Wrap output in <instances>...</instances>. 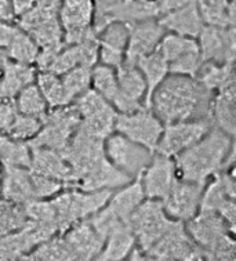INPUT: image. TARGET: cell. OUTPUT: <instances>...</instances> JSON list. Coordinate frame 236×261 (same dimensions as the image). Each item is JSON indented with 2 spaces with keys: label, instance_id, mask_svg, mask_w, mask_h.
<instances>
[{
  "label": "cell",
  "instance_id": "1",
  "mask_svg": "<svg viewBox=\"0 0 236 261\" xmlns=\"http://www.w3.org/2000/svg\"><path fill=\"white\" fill-rule=\"evenodd\" d=\"M212 93L195 77L169 75L153 91L149 110L165 124L208 119Z\"/></svg>",
  "mask_w": 236,
  "mask_h": 261
},
{
  "label": "cell",
  "instance_id": "2",
  "mask_svg": "<svg viewBox=\"0 0 236 261\" xmlns=\"http://www.w3.org/2000/svg\"><path fill=\"white\" fill-rule=\"evenodd\" d=\"M235 137L213 127L200 141L174 158L178 178L204 186L224 169L235 166Z\"/></svg>",
  "mask_w": 236,
  "mask_h": 261
},
{
  "label": "cell",
  "instance_id": "3",
  "mask_svg": "<svg viewBox=\"0 0 236 261\" xmlns=\"http://www.w3.org/2000/svg\"><path fill=\"white\" fill-rule=\"evenodd\" d=\"M112 192L114 191L87 192L76 188H68L53 199H48L57 214L60 235L66 232L72 225L89 220L98 210L102 209Z\"/></svg>",
  "mask_w": 236,
  "mask_h": 261
},
{
  "label": "cell",
  "instance_id": "4",
  "mask_svg": "<svg viewBox=\"0 0 236 261\" xmlns=\"http://www.w3.org/2000/svg\"><path fill=\"white\" fill-rule=\"evenodd\" d=\"M174 223L177 221L167 217L159 200L145 199L134 212L128 224L136 237L137 247L144 254H148Z\"/></svg>",
  "mask_w": 236,
  "mask_h": 261
},
{
  "label": "cell",
  "instance_id": "5",
  "mask_svg": "<svg viewBox=\"0 0 236 261\" xmlns=\"http://www.w3.org/2000/svg\"><path fill=\"white\" fill-rule=\"evenodd\" d=\"M236 169H224L204 184L200 209L212 210L235 231L236 228Z\"/></svg>",
  "mask_w": 236,
  "mask_h": 261
},
{
  "label": "cell",
  "instance_id": "6",
  "mask_svg": "<svg viewBox=\"0 0 236 261\" xmlns=\"http://www.w3.org/2000/svg\"><path fill=\"white\" fill-rule=\"evenodd\" d=\"M81 118L72 105L50 110L43 119L40 133L29 143L31 147L48 148L60 153L65 151L79 127Z\"/></svg>",
  "mask_w": 236,
  "mask_h": 261
},
{
  "label": "cell",
  "instance_id": "7",
  "mask_svg": "<svg viewBox=\"0 0 236 261\" xmlns=\"http://www.w3.org/2000/svg\"><path fill=\"white\" fill-rule=\"evenodd\" d=\"M102 147L107 161L132 180L141 176L155 155L119 133H112L105 138Z\"/></svg>",
  "mask_w": 236,
  "mask_h": 261
},
{
  "label": "cell",
  "instance_id": "8",
  "mask_svg": "<svg viewBox=\"0 0 236 261\" xmlns=\"http://www.w3.org/2000/svg\"><path fill=\"white\" fill-rule=\"evenodd\" d=\"M158 51L167 62L169 75L196 77L203 64L196 39L166 32L159 43Z\"/></svg>",
  "mask_w": 236,
  "mask_h": 261
},
{
  "label": "cell",
  "instance_id": "9",
  "mask_svg": "<svg viewBox=\"0 0 236 261\" xmlns=\"http://www.w3.org/2000/svg\"><path fill=\"white\" fill-rule=\"evenodd\" d=\"M163 123L148 108L133 114H118L115 120V133L122 134L133 143L155 153L163 133Z\"/></svg>",
  "mask_w": 236,
  "mask_h": 261
},
{
  "label": "cell",
  "instance_id": "10",
  "mask_svg": "<svg viewBox=\"0 0 236 261\" xmlns=\"http://www.w3.org/2000/svg\"><path fill=\"white\" fill-rule=\"evenodd\" d=\"M58 19L64 32L65 46L97 36L94 31L93 0H61Z\"/></svg>",
  "mask_w": 236,
  "mask_h": 261
},
{
  "label": "cell",
  "instance_id": "11",
  "mask_svg": "<svg viewBox=\"0 0 236 261\" xmlns=\"http://www.w3.org/2000/svg\"><path fill=\"white\" fill-rule=\"evenodd\" d=\"M212 128V122L207 119L165 124L155 153L174 159L179 153L200 141Z\"/></svg>",
  "mask_w": 236,
  "mask_h": 261
},
{
  "label": "cell",
  "instance_id": "12",
  "mask_svg": "<svg viewBox=\"0 0 236 261\" xmlns=\"http://www.w3.org/2000/svg\"><path fill=\"white\" fill-rule=\"evenodd\" d=\"M118 91L111 102L116 114H133L145 108L147 85L136 65L122 64L116 69Z\"/></svg>",
  "mask_w": 236,
  "mask_h": 261
},
{
  "label": "cell",
  "instance_id": "13",
  "mask_svg": "<svg viewBox=\"0 0 236 261\" xmlns=\"http://www.w3.org/2000/svg\"><path fill=\"white\" fill-rule=\"evenodd\" d=\"M203 188L204 186L178 178L161 202L167 217L182 224L194 219L200 210Z\"/></svg>",
  "mask_w": 236,
  "mask_h": 261
},
{
  "label": "cell",
  "instance_id": "14",
  "mask_svg": "<svg viewBox=\"0 0 236 261\" xmlns=\"http://www.w3.org/2000/svg\"><path fill=\"white\" fill-rule=\"evenodd\" d=\"M178 180L177 167L173 158L155 153L140 176L145 199L162 200L170 192L175 181Z\"/></svg>",
  "mask_w": 236,
  "mask_h": 261
},
{
  "label": "cell",
  "instance_id": "15",
  "mask_svg": "<svg viewBox=\"0 0 236 261\" xmlns=\"http://www.w3.org/2000/svg\"><path fill=\"white\" fill-rule=\"evenodd\" d=\"M196 40L203 62H213V64L235 62V28H216V27L204 25Z\"/></svg>",
  "mask_w": 236,
  "mask_h": 261
},
{
  "label": "cell",
  "instance_id": "16",
  "mask_svg": "<svg viewBox=\"0 0 236 261\" xmlns=\"http://www.w3.org/2000/svg\"><path fill=\"white\" fill-rule=\"evenodd\" d=\"M166 35L158 18H145L130 22L127 48L124 62L128 65H136L140 58L151 54L159 47V43Z\"/></svg>",
  "mask_w": 236,
  "mask_h": 261
},
{
  "label": "cell",
  "instance_id": "17",
  "mask_svg": "<svg viewBox=\"0 0 236 261\" xmlns=\"http://www.w3.org/2000/svg\"><path fill=\"white\" fill-rule=\"evenodd\" d=\"M184 225L191 239L203 253L208 252L224 238L235 235V231L224 221V219L212 210L200 209L194 219L189 220Z\"/></svg>",
  "mask_w": 236,
  "mask_h": 261
},
{
  "label": "cell",
  "instance_id": "18",
  "mask_svg": "<svg viewBox=\"0 0 236 261\" xmlns=\"http://www.w3.org/2000/svg\"><path fill=\"white\" fill-rule=\"evenodd\" d=\"M128 34L130 24L123 21H112L98 31V64L118 69L124 62Z\"/></svg>",
  "mask_w": 236,
  "mask_h": 261
},
{
  "label": "cell",
  "instance_id": "19",
  "mask_svg": "<svg viewBox=\"0 0 236 261\" xmlns=\"http://www.w3.org/2000/svg\"><path fill=\"white\" fill-rule=\"evenodd\" d=\"M31 148H32V159H31L29 170L60 181L66 188H75V174L69 163L65 161V158L62 156L60 152L42 147Z\"/></svg>",
  "mask_w": 236,
  "mask_h": 261
},
{
  "label": "cell",
  "instance_id": "20",
  "mask_svg": "<svg viewBox=\"0 0 236 261\" xmlns=\"http://www.w3.org/2000/svg\"><path fill=\"white\" fill-rule=\"evenodd\" d=\"M0 170H2L0 199L19 207H24L31 202L36 200L29 169L0 166Z\"/></svg>",
  "mask_w": 236,
  "mask_h": 261
},
{
  "label": "cell",
  "instance_id": "21",
  "mask_svg": "<svg viewBox=\"0 0 236 261\" xmlns=\"http://www.w3.org/2000/svg\"><path fill=\"white\" fill-rule=\"evenodd\" d=\"M158 21L167 34L179 35L185 38L198 39L199 34L204 28L196 2H191L181 7L170 10L158 17Z\"/></svg>",
  "mask_w": 236,
  "mask_h": 261
},
{
  "label": "cell",
  "instance_id": "22",
  "mask_svg": "<svg viewBox=\"0 0 236 261\" xmlns=\"http://www.w3.org/2000/svg\"><path fill=\"white\" fill-rule=\"evenodd\" d=\"M208 119L213 127L231 137L236 134V83L222 87L213 93Z\"/></svg>",
  "mask_w": 236,
  "mask_h": 261
},
{
  "label": "cell",
  "instance_id": "23",
  "mask_svg": "<svg viewBox=\"0 0 236 261\" xmlns=\"http://www.w3.org/2000/svg\"><path fill=\"white\" fill-rule=\"evenodd\" d=\"M136 246V237L130 224H118L107 233L95 261H126Z\"/></svg>",
  "mask_w": 236,
  "mask_h": 261
},
{
  "label": "cell",
  "instance_id": "24",
  "mask_svg": "<svg viewBox=\"0 0 236 261\" xmlns=\"http://www.w3.org/2000/svg\"><path fill=\"white\" fill-rule=\"evenodd\" d=\"M38 69L35 65H27L7 60L0 75V100H14L25 87L36 82Z\"/></svg>",
  "mask_w": 236,
  "mask_h": 261
},
{
  "label": "cell",
  "instance_id": "25",
  "mask_svg": "<svg viewBox=\"0 0 236 261\" xmlns=\"http://www.w3.org/2000/svg\"><path fill=\"white\" fill-rule=\"evenodd\" d=\"M206 27L235 28V0H195Z\"/></svg>",
  "mask_w": 236,
  "mask_h": 261
},
{
  "label": "cell",
  "instance_id": "26",
  "mask_svg": "<svg viewBox=\"0 0 236 261\" xmlns=\"http://www.w3.org/2000/svg\"><path fill=\"white\" fill-rule=\"evenodd\" d=\"M136 67L140 69L142 77L145 81V85H147L145 108L149 110L152 94L161 86L162 82L169 76V67H167V62L165 61V58L162 57L161 53L158 51V48L145 57L140 58L136 64Z\"/></svg>",
  "mask_w": 236,
  "mask_h": 261
},
{
  "label": "cell",
  "instance_id": "27",
  "mask_svg": "<svg viewBox=\"0 0 236 261\" xmlns=\"http://www.w3.org/2000/svg\"><path fill=\"white\" fill-rule=\"evenodd\" d=\"M195 79L213 94L225 86L236 83L235 62L233 64L203 62Z\"/></svg>",
  "mask_w": 236,
  "mask_h": 261
},
{
  "label": "cell",
  "instance_id": "28",
  "mask_svg": "<svg viewBox=\"0 0 236 261\" xmlns=\"http://www.w3.org/2000/svg\"><path fill=\"white\" fill-rule=\"evenodd\" d=\"M32 159V148L29 143L13 140L0 134V166L29 169Z\"/></svg>",
  "mask_w": 236,
  "mask_h": 261
},
{
  "label": "cell",
  "instance_id": "29",
  "mask_svg": "<svg viewBox=\"0 0 236 261\" xmlns=\"http://www.w3.org/2000/svg\"><path fill=\"white\" fill-rule=\"evenodd\" d=\"M35 83L42 93L43 98L47 102L48 110H56V108L71 105L64 90L61 77L58 75L51 72H38Z\"/></svg>",
  "mask_w": 236,
  "mask_h": 261
},
{
  "label": "cell",
  "instance_id": "30",
  "mask_svg": "<svg viewBox=\"0 0 236 261\" xmlns=\"http://www.w3.org/2000/svg\"><path fill=\"white\" fill-rule=\"evenodd\" d=\"M39 51H40V48L38 47L36 43L33 42V39L19 28L14 39L9 44V47L5 50V54L10 61L27 64V65H35Z\"/></svg>",
  "mask_w": 236,
  "mask_h": 261
},
{
  "label": "cell",
  "instance_id": "31",
  "mask_svg": "<svg viewBox=\"0 0 236 261\" xmlns=\"http://www.w3.org/2000/svg\"><path fill=\"white\" fill-rule=\"evenodd\" d=\"M14 101L19 114L25 115V116H31V118L43 120L46 118L48 111H50L47 102L43 98L42 93L38 89L36 83L25 87L24 90L15 97Z\"/></svg>",
  "mask_w": 236,
  "mask_h": 261
},
{
  "label": "cell",
  "instance_id": "32",
  "mask_svg": "<svg viewBox=\"0 0 236 261\" xmlns=\"http://www.w3.org/2000/svg\"><path fill=\"white\" fill-rule=\"evenodd\" d=\"M90 89L101 95L109 104L114 101L118 91V76L116 69L102 64H97L91 68V82Z\"/></svg>",
  "mask_w": 236,
  "mask_h": 261
},
{
  "label": "cell",
  "instance_id": "33",
  "mask_svg": "<svg viewBox=\"0 0 236 261\" xmlns=\"http://www.w3.org/2000/svg\"><path fill=\"white\" fill-rule=\"evenodd\" d=\"M61 77L64 90L68 97L69 104L81 97L85 91L90 89V82H91V68L87 67H76L71 71L65 72Z\"/></svg>",
  "mask_w": 236,
  "mask_h": 261
},
{
  "label": "cell",
  "instance_id": "34",
  "mask_svg": "<svg viewBox=\"0 0 236 261\" xmlns=\"http://www.w3.org/2000/svg\"><path fill=\"white\" fill-rule=\"evenodd\" d=\"M42 126L43 120H40V119L31 118V116H25V115L19 114L5 136L13 138V140L31 143L33 138L40 133Z\"/></svg>",
  "mask_w": 236,
  "mask_h": 261
},
{
  "label": "cell",
  "instance_id": "35",
  "mask_svg": "<svg viewBox=\"0 0 236 261\" xmlns=\"http://www.w3.org/2000/svg\"><path fill=\"white\" fill-rule=\"evenodd\" d=\"M31 180H32L36 200L53 199L60 192H62L64 190H68L60 181L53 180V178L44 177L42 174H38V173H33V171H31Z\"/></svg>",
  "mask_w": 236,
  "mask_h": 261
},
{
  "label": "cell",
  "instance_id": "36",
  "mask_svg": "<svg viewBox=\"0 0 236 261\" xmlns=\"http://www.w3.org/2000/svg\"><path fill=\"white\" fill-rule=\"evenodd\" d=\"M206 261H236L235 235L224 238L221 242L203 253Z\"/></svg>",
  "mask_w": 236,
  "mask_h": 261
},
{
  "label": "cell",
  "instance_id": "37",
  "mask_svg": "<svg viewBox=\"0 0 236 261\" xmlns=\"http://www.w3.org/2000/svg\"><path fill=\"white\" fill-rule=\"evenodd\" d=\"M19 115L14 100H0V134H6Z\"/></svg>",
  "mask_w": 236,
  "mask_h": 261
},
{
  "label": "cell",
  "instance_id": "38",
  "mask_svg": "<svg viewBox=\"0 0 236 261\" xmlns=\"http://www.w3.org/2000/svg\"><path fill=\"white\" fill-rule=\"evenodd\" d=\"M18 31V25L15 22H3V21H0V51H5L6 48L9 47V44L14 39Z\"/></svg>",
  "mask_w": 236,
  "mask_h": 261
},
{
  "label": "cell",
  "instance_id": "39",
  "mask_svg": "<svg viewBox=\"0 0 236 261\" xmlns=\"http://www.w3.org/2000/svg\"><path fill=\"white\" fill-rule=\"evenodd\" d=\"M10 2H11V9L15 21L29 13L39 3V0H10Z\"/></svg>",
  "mask_w": 236,
  "mask_h": 261
},
{
  "label": "cell",
  "instance_id": "40",
  "mask_svg": "<svg viewBox=\"0 0 236 261\" xmlns=\"http://www.w3.org/2000/svg\"><path fill=\"white\" fill-rule=\"evenodd\" d=\"M0 21H3V22H15L10 0H0Z\"/></svg>",
  "mask_w": 236,
  "mask_h": 261
},
{
  "label": "cell",
  "instance_id": "41",
  "mask_svg": "<svg viewBox=\"0 0 236 261\" xmlns=\"http://www.w3.org/2000/svg\"><path fill=\"white\" fill-rule=\"evenodd\" d=\"M126 261H149V258L136 246V249L133 250L132 254L128 256V258Z\"/></svg>",
  "mask_w": 236,
  "mask_h": 261
},
{
  "label": "cell",
  "instance_id": "42",
  "mask_svg": "<svg viewBox=\"0 0 236 261\" xmlns=\"http://www.w3.org/2000/svg\"><path fill=\"white\" fill-rule=\"evenodd\" d=\"M6 62H7V57H6L5 51H0V75L3 72V68H5Z\"/></svg>",
  "mask_w": 236,
  "mask_h": 261
},
{
  "label": "cell",
  "instance_id": "43",
  "mask_svg": "<svg viewBox=\"0 0 236 261\" xmlns=\"http://www.w3.org/2000/svg\"><path fill=\"white\" fill-rule=\"evenodd\" d=\"M149 258V257H148ZM149 261H175V260H170V258H149Z\"/></svg>",
  "mask_w": 236,
  "mask_h": 261
},
{
  "label": "cell",
  "instance_id": "44",
  "mask_svg": "<svg viewBox=\"0 0 236 261\" xmlns=\"http://www.w3.org/2000/svg\"><path fill=\"white\" fill-rule=\"evenodd\" d=\"M0 187H2V170H0Z\"/></svg>",
  "mask_w": 236,
  "mask_h": 261
},
{
  "label": "cell",
  "instance_id": "45",
  "mask_svg": "<svg viewBox=\"0 0 236 261\" xmlns=\"http://www.w3.org/2000/svg\"><path fill=\"white\" fill-rule=\"evenodd\" d=\"M94 261H95V260H94Z\"/></svg>",
  "mask_w": 236,
  "mask_h": 261
}]
</instances>
